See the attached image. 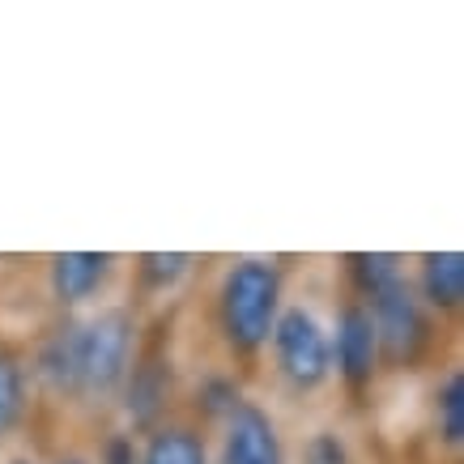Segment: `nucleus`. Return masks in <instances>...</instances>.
Here are the masks:
<instances>
[{
	"label": "nucleus",
	"mask_w": 464,
	"mask_h": 464,
	"mask_svg": "<svg viewBox=\"0 0 464 464\" xmlns=\"http://www.w3.org/2000/svg\"><path fill=\"white\" fill-rule=\"evenodd\" d=\"M277 298H282V277L268 260H243L230 268L222 285V324L230 345L260 350L273 337Z\"/></svg>",
	"instance_id": "1"
},
{
	"label": "nucleus",
	"mask_w": 464,
	"mask_h": 464,
	"mask_svg": "<svg viewBox=\"0 0 464 464\" xmlns=\"http://www.w3.org/2000/svg\"><path fill=\"white\" fill-rule=\"evenodd\" d=\"M132 345V324L124 311H102L90 324H72L77 350V392H107L120 383Z\"/></svg>",
	"instance_id": "2"
},
{
	"label": "nucleus",
	"mask_w": 464,
	"mask_h": 464,
	"mask_svg": "<svg viewBox=\"0 0 464 464\" xmlns=\"http://www.w3.org/2000/svg\"><path fill=\"white\" fill-rule=\"evenodd\" d=\"M273 350H277V362H282L285 380L298 383V388H315L328 375V362H333V350H328V337L315 324V315L303 307H290L277 315L273 324Z\"/></svg>",
	"instance_id": "3"
},
{
	"label": "nucleus",
	"mask_w": 464,
	"mask_h": 464,
	"mask_svg": "<svg viewBox=\"0 0 464 464\" xmlns=\"http://www.w3.org/2000/svg\"><path fill=\"white\" fill-rule=\"evenodd\" d=\"M371 324H375V341H380V350L401 362V358H413L418 345H422V333H426V320H422V307H418V298L413 290L405 285V277L388 290L371 298Z\"/></svg>",
	"instance_id": "4"
},
{
	"label": "nucleus",
	"mask_w": 464,
	"mask_h": 464,
	"mask_svg": "<svg viewBox=\"0 0 464 464\" xmlns=\"http://www.w3.org/2000/svg\"><path fill=\"white\" fill-rule=\"evenodd\" d=\"M222 464H285L277 430H273L265 409L247 405V401H235V405H230V413H226Z\"/></svg>",
	"instance_id": "5"
},
{
	"label": "nucleus",
	"mask_w": 464,
	"mask_h": 464,
	"mask_svg": "<svg viewBox=\"0 0 464 464\" xmlns=\"http://www.w3.org/2000/svg\"><path fill=\"white\" fill-rule=\"evenodd\" d=\"M375 362H380V341H375V324L362 307H345L337 324V366L341 375L362 388L375 375Z\"/></svg>",
	"instance_id": "6"
},
{
	"label": "nucleus",
	"mask_w": 464,
	"mask_h": 464,
	"mask_svg": "<svg viewBox=\"0 0 464 464\" xmlns=\"http://www.w3.org/2000/svg\"><path fill=\"white\" fill-rule=\"evenodd\" d=\"M111 256L107 252H64L52 260V290L64 303H82L107 282Z\"/></svg>",
	"instance_id": "7"
},
{
	"label": "nucleus",
	"mask_w": 464,
	"mask_h": 464,
	"mask_svg": "<svg viewBox=\"0 0 464 464\" xmlns=\"http://www.w3.org/2000/svg\"><path fill=\"white\" fill-rule=\"evenodd\" d=\"M422 290L439 307H456L464 295V256L460 252H430L422 265Z\"/></svg>",
	"instance_id": "8"
},
{
	"label": "nucleus",
	"mask_w": 464,
	"mask_h": 464,
	"mask_svg": "<svg viewBox=\"0 0 464 464\" xmlns=\"http://www.w3.org/2000/svg\"><path fill=\"white\" fill-rule=\"evenodd\" d=\"M39 371H43V380L52 383L56 392H77V350H72V324H69V328H60L56 337L43 345Z\"/></svg>",
	"instance_id": "9"
},
{
	"label": "nucleus",
	"mask_w": 464,
	"mask_h": 464,
	"mask_svg": "<svg viewBox=\"0 0 464 464\" xmlns=\"http://www.w3.org/2000/svg\"><path fill=\"white\" fill-rule=\"evenodd\" d=\"M141 464H205V448L192 430H158Z\"/></svg>",
	"instance_id": "10"
},
{
	"label": "nucleus",
	"mask_w": 464,
	"mask_h": 464,
	"mask_svg": "<svg viewBox=\"0 0 464 464\" xmlns=\"http://www.w3.org/2000/svg\"><path fill=\"white\" fill-rule=\"evenodd\" d=\"M22 396H26L22 366L9 350H0V435H9L14 422L22 418Z\"/></svg>",
	"instance_id": "11"
},
{
	"label": "nucleus",
	"mask_w": 464,
	"mask_h": 464,
	"mask_svg": "<svg viewBox=\"0 0 464 464\" xmlns=\"http://www.w3.org/2000/svg\"><path fill=\"white\" fill-rule=\"evenodd\" d=\"M350 265H353V277H358V285H362L371 298L380 295V290H388V285L401 282L396 256H353Z\"/></svg>",
	"instance_id": "12"
},
{
	"label": "nucleus",
	"mask_w": 464,
	"mask_h": 464,
	"mask_svg": "<svg viewBox=\"0 0 464 464\" xmlns=\"http://www.w3.org/2000/svg\"><path fill=\"white\" fill-rule=\"evenodd\" d=\"M439 413H443V439L460 443L464 439V375H451L443 396H439Z\"/></svg>",
	"instance_id": "13"
},
{
	"label": "nucleus",
	"mask_w": 464,
	"mask_h": 464,
	"mask_svg": "<svg viewBox=\"0 0 464 464\" xmlns=\"http://www.w3.org/2000/svg\"><path fill=\"white\" fill-rule=\"evenodd\" d=\"M183 268H188V256L183 252H170V256H141V273H145V282H154V285H162V282H175Z\"/></svg>",
	"instance_id": "14"
},
{
	"label": "nucleus",
	"mask_w": 464,
	"mask_h": 464,
	"mask_svg": "<svg viewBox=\"0 0 464 464\" xmlns=\"http://www.w3.org/2000/svg\"><path fill=\"white\" fill-rule=\"evenodd\" d=\"M307 464H350L345 443L337 435H315L307 443Z\"/></svg>",
	"instance_id": "15"
},
{
	"label": "nucleus",
	"mask_w": 464,
	"mask_h": 464,
	"mask_svg": "<svg viewBox=\"0 0 464 464\" xmlns=\"http://www.w3.org/2000/svg\"><path fill=\"white\" fill-rule=\"evenodd\" d=\"M111 464H132V451H128V443H111Z\"/></svg>",
	"instance_id": "16"
},
{
	"label": "nucleus",
	"mask_w": 464,
	"mask_h": 464,
	"mask_svg": "<svg viewBox=\"0 0 464 464\" xmlns=\"http://www.w3.org/2000/svg\"><path fill=\"white\" fill-rule=\"evenodd\" d=\"M64 464H82V460H64Z\"/></svg>",
	"instance_id": "17"
}]
</instances>
